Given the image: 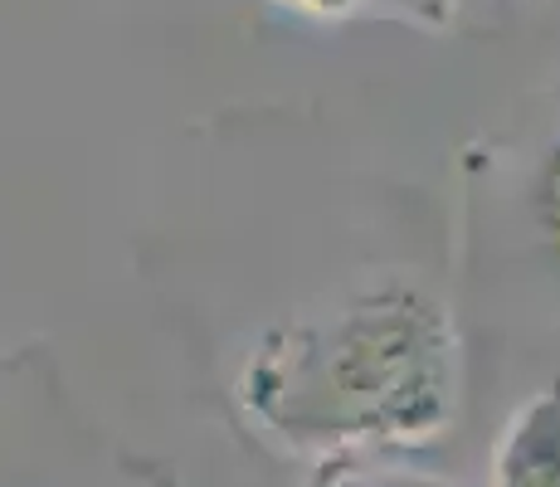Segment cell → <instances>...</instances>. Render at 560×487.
Listing matches in <instances>:
<instances>
[{"label":"cell","instance_id":"3957f363","mask_svg":"<svg viewBox=\"0 0 560 487\" xmlns=\"http://www.w3.org/2000/svg\"><path fill=\"white\" fill-rule=\"evenodd\" d=\"M312 487H458L444 473L409 468V463L390 459H327Z\"/></svg>","mask_w":560,"mask_h":487},{"label":"cell","instance_id":"7a4b0ae2","mask_svg":"<svg viewBox=\"0 0 560 487\" xmlns=\"http://www.w3.org/2000/svg\"><path fill=\"white\" fill-rule=\"evenodd\" d=\"M488 487H560V381L508 419Z\"/></svg>","mask_w":560,"mask_h":487},{"label":"cell","instance_id":"6da1fadb","mask_svg":"<svg viewBox=\"0 0 560 487\" xmlns=\"http://www.w3.org/2000/svg\"><path fill=\"white\" fill-rule=\"evenodd\" d=\"M244 409L293 453L424 449L454 419V337L424 292L385 288L273 332L244 371Z\"/></svg>","mask_w":560,"mask_h":487},{"label":"cell","instance_id":"277c9868","mask_svg":"<svg viewBox=\"0 0 560 487\" xmlns=\"http://www.w3.org/2000/svg\"><path fill=\"white\" fill-rule=\"evenodd\" d=\"M551 205H556V220H560V151L551 161Z\"/></svg>","mask_w":560,"mask_h":487}]
</instances>
